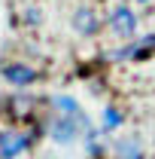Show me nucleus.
Returning a JSON list of instances; mask_svg holds the SVG:
<instances>
[{
	"instance_id": "7ed1b4c3",
	"label": "nucleus",
	"mask_w": 155,
	"mask_h": 159,
	"mask_svg": "<svg viewBox=\"0 0 155 159\" xmlns=\"http://www.w3.org/2000/svg\"><path fill=\"white\" fill-rule=\"evenodd\" d=\"M0 77L6 80L9 86H15V89H24V86H34L40 80V70L34 64H27V61H3Z\"/></svg>"
},
{
	"instance_id": "ddd939ff",
	"label": "nucleus",
	"mask_w": 155,
	"mask_h": 159,
	"mask_svg": "<svg viewBox=\"0 0 155 159\" xmlns=\"http://www.w3.org/2000/svg\"><path fill=\"white\" fill-rule=\"evenodd\" d=\"M137 3H149V0H137Z\"/></svg>"
},
{
	"instance_id": "9b49d317",
	"label": "nucleus",
	"mask_w": 155,
	"mask_h": 159,
	"mask_svg": "<svg viewBox=\"0 0 155 159\" xmlns=\"http://www.w3.org/2000/svg\"><path fill=\"white\" fill-rule=\"evenodd\" d=\"M24 25H40V9H37V6L24 12Z\"/></svg>"
},
{
	"instance_id": "1a4fd4ad",
	"label": "nucleus",
	"mask_w": 155,
	"mask_h": 159,
	"mask_svg": "<svg viewBox=\"0 0 155 159\" xmlns=\"http://www.w3.org/2000/svg\"><path fill=\"white\" fill-rule=\"evenodd\" d=\"M122 122H125L122 110L113 107V104H107V107H103V116H100V132H113V129H119Z\"/></svg>"
},
{
	"instance_id": "20e7f679",
	"label": "nucleus",
	"mask_w": 155,
	"mask_h": 159,
	"mask_svg": "<svg viewBox=\"0 0 155 159\" xmlns=\"http://www.w3.org/2000/svg\"><path fill=\"white\" fill-rule=\"evenodd\" d=\"M34 110H37V98H34V95H24V92L6 95V116L9 119H15V122H31Z\"/></svg>"
},
{
	"instance_id": "9d476101",
	"label": "nucleus",
	"mask_w": 155,
	"mask_h": 159,
	"mask_svg": "<svg viewBox=\"0 0 155 159\" xmlns=\"http://www.w3.org/2000/svg\"><path fill=\"white\" fill-rule=\"evenodd\" d=\"M149 52H155V34H149V37L131 43V58H134V61H143Z\"/></svg>"
},
{
	"instance_id": "f257e3e1",
	"label": "nucleus",
	"mask_w": 155,
	"mask_h": 159,
	"mask_svg": "<svg viewBox=\"0 0 155 159\" xmlns=\"http://www.w3.org/2000/svg\"><path fill=\"white\" fill-rule=\"evenodd\" d=\"M91 132V122L88 116L82 113V116H64V113H52V119L46 122V135L52 141H58V144H73V141L82 135H88Z\"/></svg>"
},
{
	"instance_id": "423d86ee",
	"label": "nucleus",
	"mask_w": 155,
	"mask_h": 159,
	"mask_svg": "<svg viewBox=\"0 0 155 159\" xmlns=\"http://www.w3.org/2000/svg\"><path fill=\"white\" fill-rule=\"evenodd\" d=\"M73 28H76V34H82V37H94L100 21H97V16L88 6H82V9H76V16H73Z\"/></svg>"
},
{
	"instance_id": "f8f14e48",
	"label": "nucleus",
	"mask_w": 155,
	"mask_h": 159,
	"mask_svg": "<svg viewBox=\"0 0 155 159\" xmlns=\"http://www.w3.org/2000/svg\"><path fill=\"white\" fill-rule=\"evenodd\" d=\"M0 116H6V95L0 92Z\"/></svg>"
},
{
	"instance_id": "f03ea898",
	"label": "nucleus",
	"mask_w": 155,
	"mask_h": 159,
	"mask_svg": "<svg viewBox=\"0 0 155 159\" xmlns=\"http://www.w3.org/2000/svg\"><path fill=\"white\" fill-rule=\"evenodd\" d=\"M34 132H21V129H0V159H19L34 147Z\"/></svg>"
},
{
	"instance_id": "6e6552de",
	"label": "nucleus",
	"mask_w": 155,
	"mask_h": 159,
	"mask_svg": "<svg viewBox=\"0 0 155 159\" xmlns=\"http://www.w3.org/2000/svg\"><path fill=\"white\" fill-rule=\"evenodd\" d=\"M116 156L119 159H146V156H143V147H140L134 138L119 141V144H116Z\"/></svg>"
},
{
	"instance_id": "0eeeda50",
	"label": "nucleus",
	"mask_w": 155,
	"mask_h": 159,
	"mask_svg": "<svg viewBox=\"0 0 155 159\" xmlns=\"http://www.w3.org/2000/svg\"><path fill=\"white\" fill-rule=\"evenodd\" d=\"M52 110L55 113H64V116H82L85 110L79 107L76 98H70V95H55L52 98Z\"/></svg>"
},
{
	"instance_id": "39448f33",
	"label": "nucleus",
	"mask_w": 155,
	"mask_h": 159,
	"mask_svg": "<svg viewBox=\"0 0 155 159\" xmlns=\"http://www.w3.org/2000/svg\"><path fill=\"white\" fill-rule=\"evenodd\" d=\"M110 28H113V34L116 37H134L137 31V16L128 9V6H116L113 9V16H110Z\"/></svg>"
}]
</instances>
